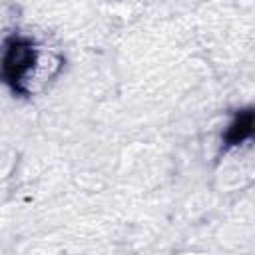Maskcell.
I'll return each instance as SVG.
<instances>
[{"instance_id":"6da1fadb","label":"cell","mask_w":255,"mask_h":255,"mask_svg":"<svg viewBox=\"0 0 255 255\" xmlns=\"http://www.w3.org/2000/svg\"><path fill=\"white\" fill-rule=\"evenodd\" d=\"M38 60V48L32 38L14 34L6 38L2 56H0V80L20 96H26V82L36 66Z\"/></svg>"},{"instance_id":"7a4b0ae2","label":"cell","mask_w":255,"mask_h":255,"mask_svg":"<svg viewBox=\"0 0 255 255\" xmlns=\"http://www.w3.org/2000/svg\"><path fill=\"white\" fill-rule=\"evenodd\" d=\"M253 124H255V114H253V108H245V110H239L233 118V122L227 126L225 133H223V143L227 147H233V145H239L243 143L245 139H249L253 135Z\"/></svg>"}]
</instances>
